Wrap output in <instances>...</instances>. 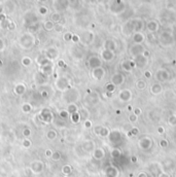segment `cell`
Listing matches in <instances>:
<instances>
[{"label": "cell", "instance_id": "6da1fadb", "mask_svg": "<svg viewBox=\"0 0 176 177\" xmlns=\"http://www.w3.org/2000/svg\"><path fill=\"white\" fill-rule=\"evenodd\" d=\"M34 44H35V38H34V36L32 35V34L26 33L20 37V45H21L23 49H31Z\"/></svg>", "mask_w": 176, "mask_h": 177}, {"label": "cell", "instance_id": "7a4b0ae2", "mask_svg": "<svg viewBox=\"0 0 176 177\" xmlns=\"http://www.w3.org/2000/svg\"><path fill=\"white\" fill-rule=\"evenodd\" d=\"M30 169H31L32 173L39 174L44 169V164L41 161H33L31 163V165H30Z\"/></svg>", "mask_w": 176, "mask_h": 177}, {"label": "cell", "instance_id": "3957f363", "mask_svg": "<svg viewBox=\"0 0 176 177\" xmlns=\"http://www.w3.org/2000/svg\"><path fill=\"white\" fill-rule=\"evenodd\" d=\"M39 118L44 123H51L53 120V113H52V111L49 109L44 108L40 111Z\"/></svg>", "mask_w": 176, "mask_h": 177}, {"label": "cell", "instance_id": "277c9868", "mask_svg": "<svg viewBox=\"0 0 176 177\" xmlns=\"http://www.w3.org/2000/svg\"><path fill=\"white\" fill-rule=\"evenodd\" d=\"M69 5V1L68 0H55L54 2V8L56 9V12H62L65 10Z\"/></svg>", "mask_w": 176, "mask_h": 177}, {"label": "cell", "instance_id": "5b68a950", "mask_svg": "<svg viewBox=\"0 0 176 177\" xmlns=\"http://www.w3.org/2000/svg\"><path fill=\"white\" fill-rule=\"evenodd\" d=\"M44 56L49 60V61H52V60L57 59L58 56H59V52L56 47H49V49H47V51H45Z\"/></svg>", "mask_w": 176, "mask_h": 177}, {"label": "cell", "instance_id": "8992f818", "mask_svg": "<svg viewBox=\"0 0 176 177\" xmlns=\"http://www.w3.org/2000/svg\"><path fill=\"white\" fill-rule=\"evenodd\" d=\"M68 83H69V81L66 77H61V78L57 79V81H56L57 89L60 91H66L67 89H68Z\"/></svg>", "mask_w": 176, "mask_h": 177}, {"label": "cell", "instance_id": "52a82bcc", "mask_svg": "<svg viewBox=\"0 0 176 177\" xmlns=\"http://www.w3.org/2000/svg\"><path fill=\"white\" fill-rule=\"evenodd\" d=\"M26 86L24 85V83H18V85L15 87V94L18 95V96H22V95H24L26 93Z\"/></svg>", "mask_w": 176, "mask_h": 177}, {"label": "cell", "instance_id": "ba28073f", "mask_svg": "<svg viewBox=\"0 0 176 177\" xmlns=\"http://www.w3.org/2000/svg\"><path fill=\"white\" fill-rule=\"evenodd\" d=\"M52 71H53V66H52V63L47 64V65L40 67V72L43 73L45 76H49V75L52 73Z\"/></svg>", "mask_w": 176, "mask_h": 177}, {"label": "cell", "instance_id": "9c48e42d", "mask_svg": "<svg viewBox=\"0 0 176 177\" xmlns=\"http://www.w3.org/2000/svg\"><path fill=\"white\" fill-rule=\"evenodd\" d=\"M36 62L41 66H44V65H47V64H49L51 63V61H49V59H47V57H45L44 55L43 56H38L37 57V59H36Z\"/></svg>", "mask_w": 176, "mask_h": 177}, {"label": "cell", "instance_id": "30bf717a", "mask_svg": "<svg viewBox=\"0 0 176 177\" xmlns=\"http://www.w3.org/2000/svg\"><path fill=\"white\" fill-rule=\"evenodd\" d=\"M51 21L53 23H55V24L60 23V21H61V15L59 14V12H55L54 14L51 15Z\"/></svg>", "mask_w": 176, "mask_h": 177}, {"label": "cell", "instance_id": "8fae6325", "mask_svg": "<svg viewBox=\"0 0 176 177\" xmlns=\"http://www.w3.org/2000/svg\"><path fill=\"white\" fill-rule=\"evenodd\" d=\"M43 28H44L47 31H51V30H53L54 28H55V23H53L51 20L47 21V22L43 24Z\"/></svg>", "mask_w": 176, "mask_h": 177}, {"label": "cell", "instance_id": "7c38bea8", "mask_svg": "<svg viewBox=\"0 0 176 177\" xmlns=\"http://www.w3.org/2000/svg\"><path fill=\"white\" fill-rule=\"evenodd\" d=\"M66 110L68 111L69 114L75 113V112H77V106L74 104V103H72V104H68V106H67Z\"/></svg>", "mask_w": 176, "mask_h": 177}, {"label": "cell", "instance_id": "4fadbf2b", "mask_svg": "<svg viewBox=\"0 0 176 177\" xmlns=\"http://www.w3.org/2000/svg\"><path fill=\"white\" fill-rule=\"evenodd\" d=\"M90 66L92 67H97V66H100V60L98 59L96 57H92L90 58Z\"/></svg>", "mask_w": 176, "mask_h": 177}, {"label": "cell", "instance_id": "5bb4252c", "mask_svg": "<svg viewBox=\"0 0 176 177\" xmlns=\"http://www.w3.org/2000/svg\"><path fill=\"white\" fill-rule=\"evenodd\" d=\"M71 172H72V168H71L70 165H64L62 167V173L65 174V175H69Z\"/></svg>", "mask_w": 176, "mask_h": 177}, {"label": "cell", "instance_id": "9a60e30c", "mask_svg": "<svg viewBox=\"0 0 176 177\" xmlns=\"http://www.w3.org/2000/svg\"><path fill=\"white\" fill-rule=\"evenodd\" d=\"M71 120H72L73 124H78L80 120V114L78 113V112H75V113H72L71 114Z\"/></svg>", "mask_w": 176, "mask_h": 177}, {"label": "cell", "instance_id": "2e32d148", "mask_svg": "<svg viewBox=\"0 0 176 177\" xmlns=\"http://www.w3.org/2000/svg\"><path fill=\"white\" fill-rule=\"evenodd\" d=\"M47 137L49 140H55L57 138V132L55 130H49V132L47 133Z\"/></svg>", "mask_w": 176, "mask_h": 177}, {"label": "cell", "instance_id": "e0dca14e", "mask_svg": "<svg viewBox=\"0 0 176 177\" xmlns=\"http://www.w3.org/2000/svg\"><path fill=\"white\" fill-rule=\"evenodd\" d=\"M22 64H23V66H25V67H29V66L32 64L31 58H29V57H24L23 59H22Z\"/></svg>", "mask_w": 176, "mask_h": 177}, {"label": "cell", "instance_id": "ac0fdd59", "mask_svg": "<svg viewBox=\"0 0 176 177\" xmlns=\"http://www.w3.org/2000/svg\"><path fill=\"white\" fill-rule=\"evenodd\" d=\"M22 110L26 112V113H28V112L32 110V105L30 104V103H24V104L22 105Z\"/></svg>", "mask_w": 176, "mask_h": 177}, {"label": "cell", "instance_id": "d6986e66", "mask_svg": "<svg viewBox=\"0 0 176 177\" xmlns=\"http://www.w3.org/2000/svg\"><path fill=\"white\" fill-rule=\"evenodd\" d=\"M59 116H60L62 120H67L68 116H69V113L66 109H62V110L59 111Z\"/></svg>", "mask_w": 176, "mask_h": 177}, {"label": "cell", "instance_id": "ffe728a7", "mask_svg": "<svg viewBox=\"0 0 176 177\" xmlns=\"http://www.w3.org/2000/svg\"><path fill=\"white\" fill-rule=\"evenodd\" d=\"M0 25H1V27L3 28V29H8V27H9L10 25V22L7 19H5V20L3 21H0Z\"/></svg>", "mask_w": 176, "mask_h": 177}, {"label": "cell", "instance_id": "44dd1931", "mask_svg": "<svg viewBox=\"0 0 176 177\" xmlns=\"http://www.w3.org/2000/svg\"><path fill=\"white\" fill-rule=\"evenodd\" d=\"M53 161H55V162H58V161H60L61 160V154L59 152H53V155H52V157H51Z\"/></svg>", "mask_w": 176, "mask_h": 177}, {"label": "cell", "instance_id": "7402d4cb", "mask_svg": "<svg viewBox=\"0 0 176 177\" xmlns=\"http://www.w3.org/2000/svg\"><path fill=\"white\" fill-rule=\"evenodd\" d=\"M38 12L41 16H45V15H47V12H49V9H47V7H45V6H40V7L38 8Z\"/></svg>", "mask_w": 176, "mask_h": 177}, {"label": "cell", "instance_id": "603a6c76", "mask_svg": "<svg viewBox=\"0 0 176 177\" xmlns=\"http://www.w3.org/2000/svg\"><path fill=\"white\" fill-rule=\"evenodd\" d=\"M103 155H104V152H102L101 149H97L96 152H95V154H94V157H96V159H101Z\"/></svg>", "mask_w": 176, "mask_h": 177}, {"label": "cell", "instance_id": "cb8c5ba5", "mask_svg": "<svg viewBox=\"0 0 176 177\" xmlns=\"http://www.w3.org/2000/svg\"><path fill=\"white\" fill-rule=\"evenodd\" d=\"M31 140L30 139H28V138H25L24 139V141H23V145H24V147H26V148H29L30 146H31Z\"/></svg>", "mask_w": 176, "mask_h": 177}, {"label": "cell", "instance_id": "d4e9b609", "mask_svg": "<svg viewBox=\"0 0 176 177\" xmlns=\"http://www.w3.org/2000/svg\"><path fill=\"white\" fill-rule=\"evenodd\" d=\"M72 35L73 34H71L70 32H67V33L64 34V36H63V38H64L65 41H70L71 38H72Z\"/></svg>", "mask_w": 176, "mask_h": 177}, {"label": "cell", "instance_id": "484cf974", "mask_svg": "<svg viewBox=\"0 0 176 177\" xmlns=\"http://www.w3.org/2000/svg\"><path fill=\"white\" fill-rule=\"evenodd\" d=\"M54 29H55L57 32H61L63 29H64V27H63V25H61L60 23H58V24H55V28H54Z\"/></svg>", "mask_w": 176, "mask_h": 177}, {"label": "cell", "instance_id": "4316f807", "mask_svg": "<svg viewBox=\"0 0 176 177\" xmlns=\"http://www.w3.org/2000/svg\"><path fill=\"white\" fill-rule=\"evenodd\" d=\"M23 135L25 136L26 138H28L30 135H31V130H30L29 128H27V129H24V131H23Z\"/></svg>", "mask_w": 176, "mask_h": 177}, {"label": "cell", "instance_id": "83f0119b", "mask_svg": "<svg viewBox=\"0 0 176 177\" xmlns=\"http://www.w3.org/2000/svg\"><path fill=\"white\" fill-rule=\"evenodd\" d=\"M52 155H53V152H52L51 149L45 150V157H52Z\"/></svg>", "mask_w": 176, "mask_h": 177}, {"label": "cell", "instance_id": "f1b7e54d", "mask_svg": "<svg viewBox=\"0 0 176 177\" xmlns=\"http://www.w3.org/2000/svg\"><path fill=\"white\" fill-rule=\"evenodd\" d=\"M71 40H72V41H74V42H78V41H79V37H78L77 35H72Z\"/></svg>", "mask_w": 176, "mask_h": 177}, {"label": "cell", "instance_id": "f546056e", "mask_svg": "<svg viewBox=\"0 0 176 177\" xmlns=\"http://www.w3.org/2000/svg\"><path fill=\"white\" fill-rule=\"evenodd\" d=\"M91 126H92V123L90 120H86L84 122V128H90Z\"/></svg>", "mask_w": 176, "mask_h": 177}, {"label": "cell", "instance_id": "4dcf8cb0", "mask_svg": "<svg viewBox=\"0 0 176 177\" xmlns=\"http://www.w3.org/2000/svg\"><path fill=\"white\" fill-rule=\"evenodd\" d=\"M4 49V41L0 38V52Z\"/></svg>", "mask_w": 176, "mask_h": 177}, {"label": "cell", "instance_id": "1f68e13d", "mask_svg": "<svg viewBox=\"0 0 176 177\" xmlns=\"http://www.w3.org/2000/svg\"><path fill=\"white\" fill-rule=\"evenodd\" d=\"M40 95H41V97H43V98H47V91H41V93H40Z\"/></svg>", "mask_w": 176, "mask_h": 177}, {"label": "cell", "instance_id": "d6a6232c", "mask_svg": "<svg viewBox=\"0 0 176 177\" xmlns=\"http://www.w3.org/2000/svg\"><path fill=\"white\" fill-rule=\"evenodd\" d=\"M58 65L60 67H64L65 64H64V61H62V60H60V61L58 62Z\"/></svg>", "mask_w": 176, "mask_h": 177}, {"label": "cell", "instance_id": "836d02e7", "mask_svg": "<svg viewBox=\"0 0 176 177\" xmlns=\"http://www.w3.org/2000/svg\"><path fill=\"white\" fill-rule=\"evenodd\" d=\"M84 1H86V2H93L94 0H84Z\"/></svg>", "mask_w": 176, "mask_h": 177}, {"label": "cell", "instance_id": "e575fe53", "mask_svg": "<svg viewBox=\"0 0 176 177\" xmlns=\"http://www.w3.org/2000/svg\"><path fill=\"white\" fill-rule=\"evenodd\" d=\"M39 2H45V1H47V0H38Z\"/></svg>", "mask_w": 176, "mask_h": 177}, {"label": "cell", "instance_id": "d590c367", "mask_svg": "<svg viewBox=\"0 0 176 177\" xmlns=\"http://www.w3.org/2000/svg\"><path fill=\"white\" fill-rule=\"evenodd\" d=\"M2 65H3V63H2V61H1V60H0V67H1Z\"/></svg>", "mask_w": 176, "mask_h": 177}]
</instances>
